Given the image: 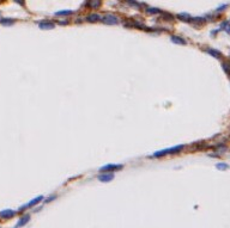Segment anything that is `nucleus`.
Listing matches in <instances>:
<instances>
[{"label":"nucleus","instance_id":"nucleus-9","mask_svg":"<svg viewBox=\"0 0 230 228\" xmlns=\"http://www.w3.org/2000/svg\"><path fill=\"white\" fill-rule=\"evenodd\" d=\"M170 41H171L174 44H179V45H186V44H187V41H186L183 37L176 36V35H171V36H170Z\"/></svg>","mask_w":230,"mask_h":228},{"label":"nucleus","instance_id":"nucleus-19","mask_svg":"<svg viewBox=\"0 0 230 228\" xmlns=\"http://www.w3.org/2000/svg\"><path fill=\"white\" fill-rule=\"evenodd\" d=\"M230 166L227 164V163H218V164H216V168L217 170H228Z\"/></svg>","mask_w":230,"mask_h":228},{"label":"nucleus","instance_id":"nucleus-18","mask_svg":"<svg viewBox=\"0 0 230 228\" xmlns=\"http://www.w3.org/2000/svg\"><path fill=\"white\" fill-rule=\"evenodd\" d=\"M15 23V19H11V18H3L0 19V24L3 25H12Z\"/></svg>","mask_w":230,"mask_h":228},{"label":"nucleus","instance_id":"nucleus-12","mask_svg":"<svg viewBox=\"0 0 230 228\" xmlns=\"http://www.w3.org/2000/svg\"><path fill=\"white\" fill-rule=\"evenodd\" d=\"M74 12L72 10H61V11H58V12L54 13V16L57 17H67V16H72Z\"/></svg>","mask_w":230,"mask_h":228},{"label":"nucleus","instance_id":"nucleus-6","mask_svg":"<svg viewBox=\"0 0 230 228\" xmlns=\"http://www.w3.org/2000/svg\"><path fill=\"white\" fill-rule=\"evenodd\" d=\"M38 28L41 30H52L55 28V23L52 20H42L38 23Z\"/></svg>","mask_w":230,"mask_h":228},{"label":"nucleus","instance_id":"nucleus-14","mask_svg":"<svg viewBox=\"0 0 230 228\" xmlns=\"http://www.w3.org/2000/svg\"><path fill=\"white\" fill-rule=\"evenodd\" d=\"M145 12L148 15H150V16H153V15H161L162 11L159 8H157V7H146L145 8Z\"/></svg>","mask_w":230,"mask_h":228},{"label":"nucleus","instance_id":"nucleus-20","mask_svg":"<svg viewBox=\"0 0 230 228\" xmlns=\"http://www.w3.org/2000/svg\"><path fill=\"white\" fill-rule=\"evenodd\" d=\"M162 18H163L164 20H173V19H174V16H171V15L168 13V12H162Z\"/></svg>","mask_w":230,"mask_h":228},{"label":"nucleus","instance_id":"nucleus-24","mask_svg":"<svg viewBox=\"0 0 230 228\" xmlns=\"http://www.w3.org/2000/svg\"><path fill=\"white\" fill-rule=\"evenodd\" d=\"M17 4H19L20 6H24V0H15Z\"/></svg>","mask_w":230,"mask_h":228},{"label":"nucleus","instance_id":"nucleus-5","mask_svg":"<svg viewBox=\"0 0 230 228\" xmlns=\"http://www.w3.org/2000/svg\"><path fill=\"white\" fill-rule=\"evenodd\" d=\"M114 173L113 172H103L101 174H98L97 179L101 181V183H109V181H112L114 179Z\"/></svg>","mask_w":230,"mask_h":228},{"label":"nucleus","instance_id":"nucleus-4","mask_svg":"<svg viewBox=\"0 0 230 228\" xmlns=\"http://www.w3.org/2000/svg\"><path fill=\"white\" fill-rule=\"evenodd\" d=\"M43 200V196H37L36 198H34V200H31L29 203H27V204H23L22 207H19V211H24V209H27V208H31V207H34V206H36V204H38L41 201Z\"/></svg>","mask_w":230,"mask_h":228},{"label":"nucleus","instance_id":"nucleus-23","mask_svg":"<svg viewBox=\"0 0 230 228\" xmlns=\"http://www.w3.org/2000/svg\"><path fill=\"white\" fill-rule=\"evenodd\" d=\"M228 7V5H222V6H220V7H218L216 11H217V12H221V11H223L224 8H227Z\"/></svg>","mask_w":230,"mask_h":228},{"label":"nucleus","instance_id":"nucleus-8","mask_svg":"<svg viewBox=\"0 0 230 228\" xmlns=\"http://www.w3.org/2000/svg\"><path fill=\"white\" fill-rule=\"evenodd\" d=\"M205 51H206L207 54H209V55H211L212 58H215V59L221 60V59L223 58L222 51H220L218 49H215V48H206V49H205Z\"/></svg>","mask_w":230,"mask_h":228},{"label":"nucleus","instance_id":"nucleus-22","mask_svg":"<svg viewBox=\"0 0 230 228\" xmlns=\"http://www.w3.org/2000/svg\"><path fill=\"white\" fill-rule=\"evenodd\" d=\"M55 198H57V196H55V195H52V196H49L48 198H46V200H45V203H49V202H52L53 200H55Z\"/></svg>","mask_w":230,"mask_h":228},{"label":"nucleus","instance_id":"nucleus-16","mask_svg":"<svg viewBox=\"0 0 230 228\" xmlns=\"http://www.w3.org/2000/svg\"><path fill=\"white\" fill-rule=\"evenodd\" d=\"M205 22H206V18L204 17H195V18H192L191 20V23H193L194 25H203Z\"/></svg>","mask_w":230,"mask_h":228},{"label":"nucleus","instance_id":"nucleus-17","mask_svg":"<svg viewBox=\"0 0 230 228\" xmlns=\"http://www.w3.org/2000/svg\"><path fill=\"white\" fill-rule=\"evenodd\" d=\"M222 68L227 75L230 76V61H223L222 62Z\"/></svg>","mask_w":230,"mask_h":228},{"label":"nucleus","instance_id":"nucleus-15","mask_svg":"<svg viewBox=\"0 0 230 228\" xmlns=\"http://www.w3.org/2000/svg\"><path fill=\"white\" fill-rule=\"evenodd\" d=\"M176 18H178V19H180V20H182V22H191V20H192V17H191V15L186 13V12L179 13V15L176 16Z\"/></svg>","mask_w":230,"mask_h":228},{"label":"nucleus","instance_id":"nucleus-3","mask_svg":"<svg viewBox=\"0 0 230 228\" xmlns=\"http://www.w3.org/2000/svg\"><path fill=\"white\" fill-rule=\"evenodd\" d=\"M101 22L103 23V24H106V25H116V24H119L120 19H119V17L115 16V15L107 13V15L102 16Z\"/></svg>","mask_w":230,"mask_h":228},{"label":"nucleus","instance_id":"nucleus-1","mask_svg":"<svg viewBox=\"0 0 230 228\" xmlns=\"http://www.w3.org/2000/svg\"><path fill=\"white\" fill-rule=\"evenodd\" d=\"M185 149V145H178V146H173L170 148H164L161 151H156L151 156L152 158H162L166 155H174V154H179Z\"/></svg>","mask_w":230,"mask_h":228},{"label":"nucleus","instance_id":"nucleus-2","mask_svg":"<svg viewBox=\"0 0 230 228\" xmlns=\"http://www.w3.org/2000/svg\"><path fill=\"white\" fill-rule=\"evenodd\" d=\"M124 168V165L122 164H107L104 166H101L98 168V171L102 173V172H117V171L122 170Z\"/></svg>","mask_w":230,"mask_h":228},{"label":"nucleus","instance_id":"nucleus-13","mask_svg":"<svg viewBox=\"0 0 230 228\" xmlns=\"http://www.w3.org/2000/svg\"><path fill=\"white\" fill-rule=\"evenodd\" d=\"M29 221H30V215H29V214H25V215H23V216H22V218L19 219V221H18V223H17V227H23V226H25Z\"/></svg>","mask_w":230,"mask_h":228},{"label":"nucleus","instance_id":"nucleus-21","mask_svg":"<svg viewBox=\"0 0 230 228\" xmlns=\"http://www.w3.org/2000/svg\"><path fill=\"white\" fill-rule=\"evenodd\" d=\"M127 4L131 5V6H133V7H139V8H140V6H141V4L137 3L136 0H127Z\"/></svg>","mask_w":230,"mask_h":228},{"label":"nucleus","instance_id":"nucleus-11","mask_svg":"<svg viewBox=\"0 0 230 228\" xmlns=\"http://www.w3.org/2000/svg\"><path fill=\"white\" fill-rule=\"evenodd\" d=\"M101 5H102V0H89V1H87V7L92 8V10L100 8Z\"/></svg>","mask_w":230,"mask_h":228},{"label":"nucleus","instance_id":"nucleus-25","mask_svg":"<svg viewBox=\"0 0 230 228\" xmlns=\"http://www.w3.org/2000/svg\"><path fill=\"white\" fill-rule=\"evenodd\" d=\"M59 24H60V25H67V24H69V22H66V20L62 22V20H61V22H59Z\"/></svg>","mask_w":230,"mask_h":228},{"label":"nucleus","instance_id":"nucleus-10","mask_svg":"<svg viewBox=\"0 0 230 228\" xmlns=\"http://www.w3.org/2000/svg\"><path fill=\"white\" fill-rule=\"evenodd\" d=\"M101 18H102V16L97 15V13H90V15H87V16L85 17L86 22H89V23H96V22H101Z\"/></svg>","mask_w":230,"mask_h":228},{"label":"nucleus","instance_id":"nucleus-7","mask_svg":"<svg viewBox=\"0 0 230 228\" xmlns=\"http://www.w3.org/2000/svg\"><path fill=\"white\" fill-rule=\"evenodd\" d=\"M16 216V211L12 209H4L0 211V218L4 219V220H8V219H12Z\"/></svg>","mask_w":230,"mask_h":228}]
</instances>
